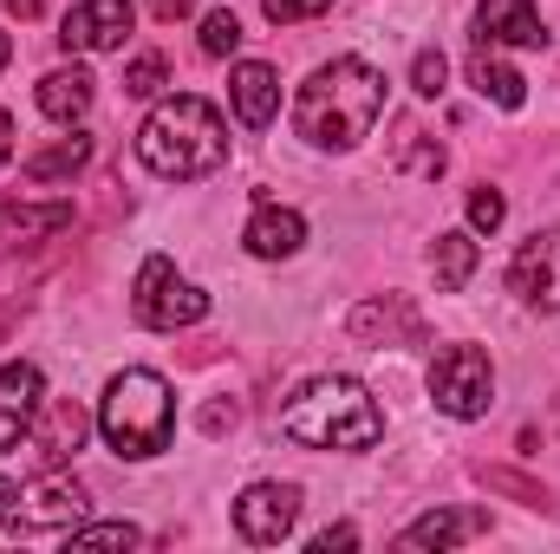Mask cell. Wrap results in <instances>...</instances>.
<instances>
[{
  "label": "cell",
  "instance_id": "6da1fadb",
  "mask_svg": "<svg viewBox=\"0 0 560 554\" xmlns=\"http://www.w3.org/2000/svg\"><path fill=\"white\" fill-rule=\"evenodd\" d=\"M378 112H385V72L365 59H332L300 85L293 131L319 150H352L359 138H372Z\"/></svg>",
  "mask_w": 560,
  "mask_h": 554
},
{
  "label": "cell",
  "instance_id": "7a4b0ae2",
  "mask_svg": "<svg viewBox=\"0 0 560 554\" xmlns=\"http://www.w3.org/2000/svg\"><path fill=\"white\" fill-rule=\"evenodd\" d=\"M138 157H143V170H156V176H170V183H196V176L222 170V157H229V125H222V112H215L209 99H196V92L163 99V105L143 118Z\"/></svg>",
  "mask_w": 560,
  "mask_h": 554
},
{
  "label": "cell",
  "instance_id": "3957f363",
  "mask_svg": "<svg viewBox=\"0 0 560 554\" xmlns=\"http://www.w3.org/2000/svg\"><path fill=\"white\" fill-rule=\"evenodd\" d=\"M280 430L313 443V450H372L385 437V417L365 399L359 379H313V385H300L287 399Z\"/></svg>",
  "mask_w": 560,
  "mask_h": 554
},
{
  "label": "cell",
  "instance_id": "277c9868",
  "mask_svg": "<svg viewBox=\"0 0 560 554\" xmlns=\"http://www.w3.org/2000/svg\"><path fill=\"white\" fill-rule=\"evenodd\" d=\"M170 424H176V399L156 372H118L98 405V430L118 457H156L170 443Z\"/></svg>",
  "mask_w": 560,
  "mask_h": 554
},
{
  "label": "cell",
  "instance_id": "5b68a950",
  "mask_svg": "<svg viewBox=\"0 0 560 554\" xmlns=\"http://www.w3.org/2000/svg\"><path fill=\"white\" fill-rule=\"evenodd\" d=\"M79 522H85V489H79L72 476H46V483L7 496V535H13V542H33V535H72Z\"/></svg>",
  "mask_w": 560,
  "mask_h": 554
},
{
  "label": "cell",
  "instance_id": "8992f818",
  "mask_svg": "<svg viewBox=\"0 0 560 554\" xmlns=\"http://www.w3.org/2000/svg\"><path fill=\"white\" fill-rule=\"evenodd\" d=\"M131 313H138L143 326H156V333H176V326L209 320V293L189 287V280H176L170 255H150L138 268V287H131Z\"/></svg>",
  "mask_w": 560,
  "mask_h": 554
},
{
  "label": "cell",
  "instance_id": "52a82bcc",
  "mask_svg": "<svg viewBox=\"0 0 560 554\" xmlns=\"http://www.w3.org/2000/svg\"><path fill=\"white\" fill-rule=\"evenodd\" d=\"M430 399H436L443 417H463V424L482 417L489 399H495V366H489V353H476V346L436 353V366H430Z\"/></svg>",
  "mask_w": 560,
  "mask_h": 554
},
{
  "label": "cell",
  "instance_id": "ba28073f",
  "mask_svg": "<svg viewBox=\"0 0 560 554\" xmlns=\"http://www.w3.org/2000/svg\"><path fill=\"white\" fill-rule=\"evenodd\" d=\"M138 26V7L131 0H79L59 26V46L66 53H118Z\"/></svg>",
  "mask_w": 560,
  "mask_h": 554
},
{
  "label": "cell",
  "instance_id": "9c48e42d",
  "mask_svg": "<svg viewBox=\"0 0 560 554\" xmlns=\"http://www.w3.org/2000/svg\"><path fill=\"white\" fill-rule=\"evenodd\" d=\"M293 522H300V489H293V483H255V489H242V503H235V529H242V542H255V549L287 542Z\"/></svg>",
  "mask_w": 560,
  "mask_h": 554
},
{
  "label": "cell",
  "instance_id": "30bf717a",
  "mask_svg": "<svg viewBox=\"0 0 560 554\" xmlns=\"http://www.w3.org/2000/svg\"><path fill=\"white\" fill-rule=\"evenodd\" d=\"M509 287H515L528 307L560 313V229H535V235L515 249V262H509Z\"/></svg>",
  "mask_w": 560,
  "mask_h": 554
},
{
  "label": "cell",
  "instance_id": "8fae6325",
  "mask_svg": "<svg viewBox=\"0 0 560 554\" xmlns=\"http://www.w3.org/2000/svg\"><path fill=\"white\" fill-rule=\"evenodd\" d=\"M39 366H26V359H13V366H0V450H13L26 430H33V417H39Z\"/></svg>",
  "mask_w": 560,
  "mask_h": 554
},
{
  "label": "cell",
  "instance_id": "7c38bea8",
  "mask_svg": "<svg viewBox=\"0 0 560 554\" xmlns=\"http://www.w3.org/2000/svg\"><path fill=\"white\" fill-rule=\"evenodd\" d=\"M476 26H482L476 33L482 46H548V26H541V13L528 0H482Z\"/></svg>",
  "mask_w": 560,
  "mask_h": 554
},
{
  "label": "cell",
  "instance_id": "4fadbf2b",
  "mask_svg": "<svg viewBox=\"0 0 560 554\" xmlns=\"http://www.w3.org/2000/svg\"><path fill=\"white\" fill-rule=\"evenodd\" d=\"M242 242H248V255H261V262H287V255H300V242H306V222H300V209L261 203V209L248 216Z\"/></svg>",
  "mask_w": 560,
  "mask_h": 554
},
{
  "label": "cell",
  "instance_id": "5bb4252c",
  "mask_svg": "<svg viewBox=\"0 0 560 554\" xmlns=\"http://www.w3.org/2000/svg\"><path fill=\"white\" fill-rule=\"evenodd\" d=\"M229 99H235V112H242V125L248 131H268L280 112V79L275 66H261V59H248V66H235V79H229Z\"/></svg>",
  "mask_w": 560,
  "mask_h": 554
},
{
  "label": "cell",
  "instance_id": "9a60e30c",
  "mask_svg": "<svg viewBox=\"0 0 560 554\" xmlns=\"http://www.w3.org/2000/svg\"><path fill=\"white\" fill-rule=\"evenodd\" d=\"M482 529H489L482 509H430V516H418L398 542H405V549H456V542H476Z\"/></svg>",
  "mask_w": 560,
  "mask_h": 554
},
{
  "label": "cell",
  "instance_id": "2e32d148",
  "mask_svg": "<svg viewBox=\"0 0 560 554\" xmlns=\"http://www.w3.org/2000/svg\"><path fill=\"white\" fill-rule=\"evenodd\" d=\"M92 72H79V66H59V72H46L39 79V112L52 118V125H72V118H85L92 112Z\"/></svg>",
  "mask_w": 560,
  "mask_h": 554
},
{
  "label": "cell",
  "instance_id": "e0dca14e",
  "mask_svg": "<svg viewBox=\"0 0 560 554\" xmlns=\"http://www.w3.org/2000/svg\"><path fill=\"white\" fill-rule=\"evenodd\" d=\"M469 85H476L482 99H495L502 112H522V105H528V79H522L515 66H502L489 46H476V59H469Z\"/></svg>",
  "mask_w": 560,
  "mask_h": 554
},
{
  "label": "cell",
  "instance_id": "ac0fdd59",
  "mask_svg": "<svg viewBox=\"0 0 560 554\" xmlns=\"http://www.w3.org/2000/svg\"><path fill=\"white\" fill-rule=\"evenodd\" d=\"M59 229H72V203H46V209L0 203V249H13V242H39V235H59Z\"/></svg>",
  "mask_w": 560,
  "mask_h": 554
},
{
  "label": "cell",
  "instance_id": "d6986e66",
  "mask_svg": "<svg viewBox=\"0 0 560 554\" xmlns=\"http://www.w3.org/2000/svg\"><path fill=\"white\" fill-rule=\"evenodd\" d=\"M85 163H92V138L72 131V138H59L52 150H33V157H26V176H33V183H59V176H79Z\"/></svg>",
  "mask_w": 560,
  "mask_h": 554
},
{
  "label": "cell",
  "instance_id": "ffe728a7",
  "mask_svg": "<svg viewBox=\"0 0 560 554\" xmlns=\"http://www.w3.org/2000/svg\"><path fill=\"white\" fill-rule=\"evenodd\" d=\"M430 262H436V287L456 293L463 280L476 275V242H469L463 229H450V235H436V255H430Z\"/></svg>",
  "mask_w": 560,
  "mask_h": 554
},
{
  "label": "cell",
  "instance_id": "44dd1931",
  "mask_svg": "<svg viewBox=\"0 0 560 554\" xmlns=\"http://www.w3.org/2000/svg\"><path fill=\"white\" fill-rule=\"evenodd\" d=\"M66 542H72V549H138L143 535L131 522H79Z\"/></svg>",
  "mask_w": 560,
  "mask_h": 554
},
{
  "label": "cell",
  "instance_id": "7402d4cb",
  "mask_svg": "<svg viewBox=\"0 0 560 554\" xmlns=\"http://www.w3.org/2000/svg\"><path fill=\"white\" fill-rule=\"evenodd\" d=\"M235 46H242V20H235L229 7H215V13L202 20V53H209V59H229Z\"/></svg>",
  "mask_w": 560,
  "mask_h": 554
},
{
  "label": "cell",
  "instance_id": "603a6c76",
  "mask_svg": "<svg viewBox=\"0 0 560 554\" xmlns=\"http://www.w3.org/2000/svg\"><path fill=\"white\" fill-rule=\"evenodd\" d=\"M163 79H170L163 53H138V59L125 66V92H131V99H156V92H163Z\"/></svg>",
  "mask_w": 560,
  "mask_h": 554
},
{
  "label": "cell",
  "instance_id": "cb8c5ba5",
  "mask_svg": "<svg viewBox=\"0 0 560 554\" xmlns=\"http://www.w3.org/2000/svg\"><path fill=\"white\" fill-rule=\"evenodd\" d=\"M79 437H85V412H79V405H59V412H52V430H46V457L79 450Z\"/></svg>",
  "mask_w": 560,
  "mask_h": 554
},
{
  "label": "cell",
  "instance_id": "d4e9b609",
  "mask_svg": "<svg viewBox=\"0 0 560 554\" xmlns=\"http://www.w3.org/2000/svg\"><path fill=\"white\" fill-rule=\"evenodd\" d=\"M502 216H509V203H502V189H489V183H482V189L469 196V229H482V235H495V229H502Z\"/></svg>",
  "mask_w": 560,
  "mask_h": 554
},
{
  "label": "cell",
  "instance_id": "484cf974",
  "mask_svg": "<svg viewBox=\"0 0 560 554\" xmlns=\"http://www.w3.org/2000/svg\"><path fill=\"white\" fill-rule=\"evenodd\" d=\"M443 79H450V59H443L436 46H423L418 59H411V85H418L423 99H436V92H443Z\"/></svg>",
  "mask_w": 560,
  "mask_h": 554
},
{
  "label": "cell",
  "instance_id": "4316f807",
  "mask_svg": "<svg viewBox=\"0 0 560 554\" xmlns=\"http://www.w3.org/2000/svg\"><path fill=\"white\" fill-rule=\"evenodd\" d=\"M332 0H261V13L275 20V26H287V20H313V13H326Z\"/></svg>",
  "mask_w": 560,
  "mask_h": 554
},
{
  "label": "cell",
  "instance_id": "83f0119b",
  "mask_svg": "<svg viewBox=\"0 0 560 554\" xmlns=\"http://www.w3.org/2000/svg\"><path fill=\"white\" fill-rule=\"evenodd\" d=\"M352 542H359V529H346V522H339V529H326V535H313V554H332V549H352Z\"/></svg>",
  "mask_w": 560,
  "mask_h": 554
},
{
  "label": "cell",
  "instance_id": "f1b7e54d",
  "mask_svg": "<svg viewBox=\"0 0 560 554\" xmlns=\"http://www.w3.org/2000/svg\"><path fill=\"white\" fill-rule=\"evenodd\" d=\"M189 7H196V0H150V13H156V20H183Z\"/></svg>",
  "mask_w": 560,
  "mask_h": 554
},
{
  "label": "cell",
  "instance_id": "f546056e",
  "mask_svg": "<svg viewBox=\"0 0 560 554\" xmlns=\"http://www.w3.org/2000/svg\"><path fill=\"white\" fill-rule=\"evenodd\" d=\"M7 157H13V118L0 112V163H7Z\"/></svg>",
  "mask_w": 560,
  "mask_h": 554
},
{
  "label": "cell",
  "instance_id": "4dcf8cb0",
  "mask_svg": "<svg viewBox=\"0 0 560 554\" xmlns=\"http://www.w3.org/2000/svg\"><path fill=\"white\" fill-rule=\"evenodd\" d=\"M7 7H13L20 20H33V13H39V0H7Z\"/></svg>",
  "mask_w": 560,
  "mask_h": 554
},
{
  "label": "cell",
  "instance_id": "1f68e13d",
  "mask_svg": "<svg viewBox=\"0 0 560 554\" xmlns=\"http://www.w3.org/2000/svg\"><path fill=\"white\" fill-rule=\"evenodd\" d=\"M7 59H13V39H7V33H0V66H7Z\"/></svg>",
  "mask_w": 560,
  "mask_h": 554
},
{
  "label": "cell",
  "instance_id": "d6a6232c",
  "mask_svg": "<svg viewBox=\"0 0 560 554\" xmlns=\"http://www.w3.org/2000/svg\"><path fill=\"white\" fill-rule=\"evenodd\" d=\"M7 496H13V483H7V476H0V503H7Z\"/></svg>",
  "mask_w": 560,
  "mask_h": 554
}]
</instances>
